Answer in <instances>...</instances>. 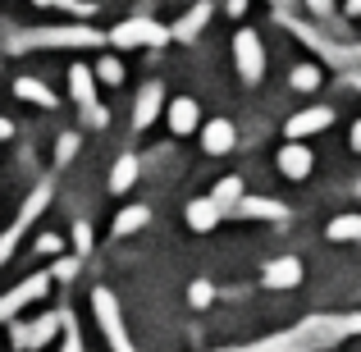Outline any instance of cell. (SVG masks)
Instances as JSON below:
<instances>
[{"label":"cell","instance_id":"2","mask_svg":"<svg viewBox=\"0 0 361 352\" xmlns=\"http://www.w3.org/2000/svg\"><path fill=\"white\" fill-rule=\"evenodd\" d=\"M233 60H238L243 83H261V73H265V51H261V37H256L252 28H243V32L233 37Z\"/></svg>","mask_w":361,"mask_h":352},{"label":"cell","instance_id":"3","mask_svg":"<svg viewBox=\"0 0 361 352\" xmlns=\"http://www.w3.org/2000/svg\"><path fill=\"white\" fill-rule=\"evenodd\" d=\"M92 307H97V320H101V334L110 339V348H115V352H133V344H128V334H123V320H119V307H115V298H110L106 289H97V293H92Z\"/></svg>","mask_w":361,"mask_h":352},{"label":"cell","instance_id":"7","mask_svg":"<svg viewBox=\"0 0 361 352\" xmlns=\"http://www.w3.org/2000/svg\"><path fill=\"white\" fill-rule=\"evenodd\" d=\"M55 329H60V316H42V320H32V325H18L14 329V348L18 352H37V348L51 344Z\"/></svg>","mask_w":361,"mask_h":352},{"label":"cell","instance_id":"17","mask_svg":"<svg viewBox=\"0 0 361 352\" xmlns=\"http://www.w3.org/2000/svg\"><path fill=\"white\" fill-rule=\"evenodd\" d=\"M206 18H211V5L202 0L197 9H188V14L178 18V23H174V32H169V37H178V42H192V37H197V32L206 28Z\"/></svg>","mask_w":361,"mask_h":352},{"label":"cell","instance_id":"11","mask_svg":"<svg viewBox=\"0 0 361 352\" xmlns=\"http://www.w3.org/2000/svg\"><path fill=\"white\" fill-rule=\"evenodd\" d=\"M279 169H283V178H307L311 174V151L302 142H288L279 151Z\"/></svg>","mask_w":361,"mask_h":352},{"label":"cell","instance_id":"35","mask_svg":"<svg viewBox=\"0 0 361 352\" xmlns=\"http://www.w3.org/2000/svg\"><path fill=\"white\" fill-rule=\"evenodd\" d=\"M311 5H316V9H320V14H325V9H329V0H311Z\"/></svg>","mask_w":361,"mask_h":352},{"label":"cell","instance_id":"33","mask_svg":"<svg viewBox=\"0 0 361 352\" xmlns=\"http://www.w3.org/2000/svg\"><path fill=\"white\" fill-rule=\"evenodd\" d=\"M353 147H357V151H361V119H357V123H353Z\"/></svg>","mask_w":361,"mask_h":352},{"label":"cell","instance_id":"14","mask_svg":"<svg viewBox=\"0 0 361 352\" xmlns=\"http://www.w3.org/2000/svg\"><path fill=\"white\" fill-rule=\"evenodd\" d=\"M233 211L247 215V220H283V215H288L279 202H270V197H243V202L233 206Z\"/></svg>","mask_w":361,"mask_h":352},{"label":"cell","instance_id":"5","mask_svg":"<svg viewBox=\"0 0 361 352\" xmlns=\"http://www.w3.org/2000/svg\"><path fill=\"white\" fill-rule=\"evenodd\" d=\"M101 32L92 28H51V32H32L23 37V46H97Z\"/></svg>","mask_w":361,"mask_h":352},{"label":"cell","instance_id":"21","mask_svg":"<svg viewBox=\"0 0 361 352\" xmlns=\"http://www.w3.org/2000/svg\"><path fill=\"white\" fill-rule=\"evenodd\" d=\"M14 92H18L23 101H37L42 110H55V92H46L37 78H18V83H14Z\"/></svg>","mask_w":361,"mask_h":352},{"label":"cell","instance_id":"18","mask_svg":"<svg viewBox=\"0 0 361 352\" xmlns=\"http://www.w3.org/2000/svg\"><path fill=\"white\" fill-rule=\"evenodd\" d=\"M220 206H215L211 202V197H202V202H192V206H188V224H192V229L197 233H206V229H215V224H220Z\"/></svg>","mask_w":361,"mask_h":352},{"label":"cell","instance_id":"34","mask_svg":"<svg viewBox=\"0 0 361 352\" xmlns=\"http://www.w3.org/2000/svg\"><path fill=\"white\" fill-rule=\"evenodd\" d=\"M348 14H353V18H361V0H348Z\"/></svg>","mask_w":361,"mask_h":352},{"label":"cell","instance_id":"9","mask_svg":"<svg viewBox=\"0 0 361 352\" xmlns=\"http://www.w3.org/2000/svg\"><path fill=\"white\" fill-rule=\"evenodd\" d=\"M46 197H51V193H46V188H37V197H32V202H27V206H23V215H18V224H14V229H9L5 238H0V265H5V256H9V247H14V243H18V238H23V229H27V224H32V215H42V206H46Z\"/></svg>","mask_w":361,"mask_h":352},{"label":"cell","instance_id":"24","mask_svg":"<svg viewBox=\"0 0 361 352\" xmlns=\"http://www.w3.org/2000/svg\"><path fill=\"white\" fill-rule=\"evenodd\" d=\"M97 78H101V83H110V87H115V83H123V64L115 60V55H106V60L97 64Z\"/></svg>","mask_w":361,"mask_h":352},{"label":"cell","instance_id":"27","mask_svg":"<svg viewBox=\"0 0 361 352\" xmlns=\"http://www.w3.org/2000/svg\"><path fill=\"white\" fill-rule=\"evenodd\" d=\"M192 302L206 307V302H211V284H192Z\"/></svg>","mask_w":361,"mask_h":352},{"label":"cell","instance_id":"6","mask_svg":"<svg viewBox=\"0 0 361 352\" xmlns=\"http://www.w3.org/2000/svg\"><path fill=\"white\" fill-rule=\"evenodd\" d=\"M46 289H51V274H32V279H23L18 289H9L5 298H0V320H9L18 307H27V302H37Z\"/></svg>","mask_w":361,"mask_h":352},{"label":"cell","instance_id":"23","mask_svg":"<svg viewBox=\"0 0 361 352\" xmlns=\"http://www.w3.org/2000/svg\"><path fill=\"white\" fill-rule=\"evenodd\" d=\"M151 220V211H147V206H128V211H123L119 215V220H115V233L123 238V233H133V229H142V224H147Z\"/></svg>","mask_w":361,"mask_h":352},{"label":"cell","instance_id":"30","mask_svg":"<svg viewBox=\"0 0 361 352\" xmlns=\"http://www.w3.org/2000/svg\"><path fill=\"white\" fill-rule=\"evenodd\" d=\"M73 243H78V252H87V247H92V233H87V224H78V233H73Z\"/></svg>","mask_w":361,"mask_h":352},{"label":"cell","instance_id":"10","mask_svg":"<svg viewBox=\"0 0 361 352\" xmlns=\"http://www.w3.org/2000/svg\"><path fill=\"white\" fill-rule=\"evenodd\" d=\"M197 123H202V110H197V101L192 97H178V101H169V128L183 138V133H197Z\"/></svg>","mask_w":361,"mask_h":352},{"label":"cell","instance_id":"16","mask_svg":"<svg viewBox=\"0 0 361 352\" xmlns=\"http://www.w3.org/2000/svg\"><path fill=\"white\" fill-rule=\"evenodd\" d=\"M156 110H160V83H147L137 106H133V128H147V123L156 119Z\"/></svg>","mask_w":361,"mask_h":352},{"label":"cell","instance_id":"15","mask_svg":"<svg viewBox=\"0 0 361 352\" xmlns=\"http://www.w3.org/2000/svg\"><path fill=\"white\" fill-rule=\"evenodd\" d=\"M202 147L211 151V156H224V151L233 147V123H229V119L206 123V128H202Z\"/></svg>","mask_w":361,"mask_h":352},{"label":"cell","instance_id":"26","mask_svg":"<svg viewBox=\"0 0 361 352\" xmlns=\"http://www.w3.org/2000/svg\"><path fill=\"white\" fill-rule=\"evenodd\" d=\"M60 325H64V352H82V344H78V325H73V316H60Z\"/></svg>","mask_w":361,"mask_h":352},{"label":"cell","instance_id":"4","mask_svg":"<svg viewBox=\"0 0 361 352\" xmlns=\"http://www.w3.org/2000/svg\"><path fill=\"white\" fill-rule=\"evenodd\" d=\"M165 37L169 32L160 23H151V18H128V23H119L115 32H110V42L115 46H160Z\"/></svg>","mask_w":361,"mask_h":352},{"label":"cell","instance_id":"29","mask_svg":"<svg viewBox=\"0 0 361 352\" xmlns=\"http://www.w3.org/2000/svg\"><path fill=\"white\" fill-rule=\"evenodd\" d=\"M73 270H78V261H73V256H69V261H60V265H55V274H60V279H73Z\"/></svg>","mask_w":361,"mask_h":352},{"label":"cell","instance_id":"22","mask_svg":"<svg viewBox=\"0 0 361 352\" xmlns=\"http://www.w3.org/2000/svg\"><path fill=\"white\" fill-rule=\"evenodd\" d=\"M211 202L220 206V211H229V206H238V202H243V183H238V178H224V183H220V188L211 193Z\"/></svg>","mask_w":361,"mask_h":352},{"label":"cell","instance_id":"12","mask_svg":"<svg viewBox=\"0 0 361 352\" xmlns=\"http://www.w3.org/2000/svg\"><path fill=\"white\" fill-rule=\"evenodd\" d=\"M69 87H73V101H78L82 110H92V119H101V110H97V92H92V73L82 69V64H73V69H69Z\"/></svg>","mask_w":361,"mask_h":352},{"label":"cell","instance_id":"32","mask_svg":"<svg viewBox=\"0 0 361 352\" xmlns=\"http://www.w3.org/2000/svg\"><path fill=\"white\" fill-rule=\"evenodd\" d=\"M37 5H60V9H78V14L87 9V5H78V0H37Z\"/></svg>","mask_w":361,"mask_h":352},{"label":"cell","instance_id":"20","mask_svg":"<svg viewBox=\"0 0 361 352\" xmlns=\"http://www.w3.org/2000/svg\"><path fill=\"white\" fill-rule=\"evenodd\" d=\"M325 238H334V243H357L361 238V215H338V220H329Z\"/></svg>","mask_w":361,"mask_h":352},{"label":"cell","instance_id":"1","mask_svg":"<svg viewBox=\"0 0 361 352\" xmlns=\"http://www.w3.org/2000/svg\"><path fill=\"white\" fill-rule=\"evenodd\" d=\"M348 329H361V316L353 320H307V325L288 329V334H274L265 339V344H252V348H233V352H316L325 344H334V339H343Z\"/></svg>","mask_w":361,"mask_h":352},{"label":"cell","instance_id":"36","mask_svg":"<svg viewBox=\"0 0 361 352\" xmlns=\"http://www.w3.org/2000/svg\"><path fill=\"white\" fill-rule=\"evenodd\" d=\"M274 5H293V0H274Z\"/></svg>","mask_w":361,"mask_h":352},{"label":"cell","instance_id":"19","mask_svg":"<svg viewBox=\"0 0 361 352\" xmlns=\"http://www.w3.org/2000/svg\"><path fill=\"white\" fill-rule=\"evenodd\" d=\"M137 156H119L115 169H110V193H128L133 183H137Z\"/></svg>","mask_w":361,"mask_h":352},{"label":"cell","instance_id":"25","mask_svg":"<svg viewBox=\"0 0 361 352\" xmlns=\"http://www.w3.org/2000/svg\"><path fill=\"white\" fill-rule=\"evenodd\" d=\"M320 83V69H311V64H302V69H293V87L298 92H311Z\"/></svg>","mask_w":361,"mask_h":352},{"label":"cell","instance_id":"31","mask_svg":"<svg viewBox=\"0 0 361 352\" xmlns=\"http://www.w3.org/2000/svg\"><path fill=\"white\" fill-rule=\"evenodd\" d=\"M37 247H42V252H60V238L46 233V238H37Z\"/></svg>","mask_w":361,"mask_h":352},{"label":"cell","instance_id":"8","mask_svg":"<svg viewBox=\"0 0 361 352\" xmlns=\"http://www.w3.org/2000/svg\"><path fill=\"white\" fill-rule=\"evenodd\" d=\"M334 123V110L329 106H316V110H302V115H293L288 123H283V133H288V142H302L307 133H320Z\"/></svg>","mask_w":361,"mask_h":352},{"label":"cell","instance_id":"13","mask_svg":"<svg viewBox=\"0 0 361 352\" xmlns=\"http://www.w3.org/2000/svg\"><path fill=\"white\" fill-rule=\"evenodd\" d=\"M298 279H302V265L293 261V256H283V261H270V265H265V289H293Z\"/></svg>","mask_w":361,"mask_h":352},{"label":"cell","instance_id":"28","mask_svg":"<svg viewBox=\"0 0 361 352\" xmlns=\"http://www.w3.org/2000/svg\"><path fill=\"white\" fill-rule=\"evenodd\" d=\"M73 151H78V138H73V133H69V138H60V160H69Z\"/></svg>","mask_w":361,"mask_h":352}]
</instances>
